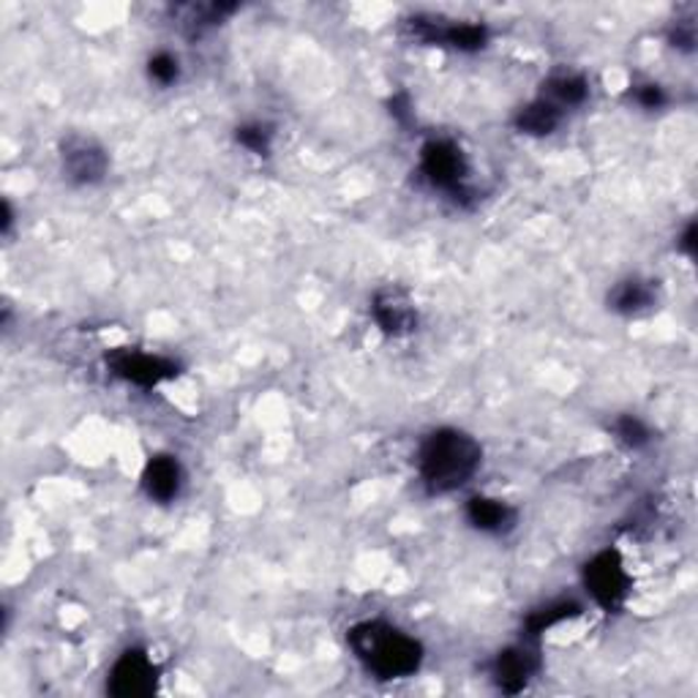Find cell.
<instances>
[{
	"label": "cell",
	"mask_w": 698,
	"mask_h": 698,
	"mask_svg": "<svg viewBox=\"0 0 698 698\" xmlns=\"http://www.w3.org/2000/svg\"><path fill=\"white\" fill-rule=\"evenodd\" d=\"M350 647L355 658L379 679L413 677L424 663V647L383 619L361 622L350 631Z\"/></svg>",
	"instance_id": "7a4b0ae2"
},
{
	"label": "cell",
	"mask_w": 698,
	"mask_h": 698,
	"mask_svg": "<svg viewBox=\"0 0 698 698\" xmlns=\"http://www.w3.org/2000/svg\"><path fill=\"white\" fill-rule=\"evenodd\" d=\"M636 102L642 104L644 110H660L666 104V93H663L660 85H638L636 87Z\"/></svg>",
	"instance_id": "ffe728a7"
},
{
	"label": "cell",
	"mask_w": 698,
	"mask_h": 698,
	"mask_svg": "<svg viewBox=\"0 0 698 698\" xmlns=\"http://www.w3.org/2000/svg\"><path fill=\"white\" fill-rule=\"evenodd\" d=\"M538 671H541V655L527 642L504 649L494 660V683L504 694H521Z\"/></svg>",
	"instance_id": "9c48e42d"
},
{
	"label": "cell",
	"mask_w": 698,
	"mask_h": 698,
	"mask_svg": "<svg viewBox=\"0 0 698 698\" xmlns=\"http://www.w3.org/2000/svg\"><path fill=\"white\" fill-rule=\"evenodd\" d=\"M63 173L69 175V180L77 186H93L98 180H104L110 167V158L104 154L102 145H96L93 139L85 137H69L63 143Z\"/></svg>",
	"instance_id": "ba28073f"
},
{
	"label": "cell",
	"mask_w": 698,
	"mask_h": 698,
	"mask_svg": "<svg viewBox=\"0 0 698 698\" xmlns=\"http://www.w3.org/2000/svg\"><path fill=\"white\" fill-rule=\"evenodd\" d=\"M590 96V82H586L582 74H571L562 72L554 74L549 82H545V96L551 104H556L560 110L565 107H579V104L586 102Z\"/></svg>",
	"instance_id": "9a60e30c"
},
{
	"label": "cell",
	"mask_w": 698,
	"mask_h": 698,
	"mask_svg": "<svg viewBox=\"0 0 698 698\" xmlns=\"http://www.w3.org/2000/svg\"><path fill=\"white\" fill-rule=\"evenodd\" d=\"M148 77L158 82V85H173L180 77V63L178 58L169 55V52H156L148 61Z\"/></svg>",
	"instance_id": "d6986e66"
},
{
	"label": "cell",
	"mask_w": 698,
	"mask_h": 698,
	"mask_svg": "<svg viewBox=\"0 0 698 698\" xmlns=\"http://www.w3.org/2000/svg\"><path fill=\"white\" fill-rule=\"evenodd\" d=\"M612 431H614V437H617L619 442L625 445V448H633V450L644 448V445L653 439L647 424H644V420H638L636 415H619V418L614 420Z\"/></svg>",
	"instance_id": "e0dca14e"
},
{
	"label": "cell",
	"mask_w": 698,
	"mask_h": 698,
	"mask_svg": "<svg viewBox=\"0 0 698 698\" xmlns=\"http://www.w3.org/2000/svg\"><path fill=\"white\" fill-rule=\"evenodd\" d=\"M562 110L551 104L549 98H538V102L527 104L519 115H515V128L530 137H549L560 128Z\"/></svg>",
	"instance_id": "5bb4252c"
},
{
	"label": "cell",
	"mask_w": 698,
	"mask_h": 698,
	"mask_svg": "<svg viewBox=\"0 0 698 698\" xmlns=\"http://www.w3.org/2000/svg\"><path fill=\"white\" fill-rule=\"evenodd\" d=\"M235 137H238V143L243 145L246 150H251V154H257V156L271 154L273 132H271V126H265V123H246V126L238 128Z\"/></svg>",
	"instance_id": "ac0fdd59"
},
{
	"label": "cell",
	"mask_w": 698,
	"mask_h": 698,
	"mask_svg": "<svg viewBox=\"0 0 698 698\" xmlns=\"http://www.w3.org/2000/svg\"><path fill=\"white\" fill-rule=\"evenodd\" d=\"M420 173L426 184L448 195H465L469 164L454 139H431L420 150Z\"/></svg>",
	"instance_id": "3957f363"
},
{
	"label": "cell",
	"mask_w": 698,
	"mask_h": 698,
	"mask_svg": "<svg viewBox=\"0 0 698 698\" xmlns=\"http://www.w3.org/2000/svg\"><path fill=\"white\" fill-rule=\"evenodd\" d=\"M671 41H674V46H679V50H694V44H696V28L690 25H679L677 22V28H674V33H671Z\"/></svg>",
	"instance_id": "44dd1931"
},
{
	"label": "cell",
	"mask_w": 698,
	"mask_h": 698,
	"mask_svg": "<svg viewBox=\"0 0 698 698\" xmlns=\"http://www.w3.org/2000/svg\"><path fill=\"white\" fill-rule=\"evenodd\" d=\"M158 668L143 649H126L110 671L107 690L115 698H145L156 690Z\"/></svg>",
	"instance_id": "5b68a950"
},
{
	"label": "cell",
	"mask_w": 698,
	"mask_h": 698,
	"mask_svg": "<svg viewBox=\"0 0 698 698\" xmlns=\"http://www.w3.org/2000/svg\"><path fill=\"white\" fill-rule=\"evenodd\" d=\"M655 303H658V290L653 287V281L644 279H625L608 292V306L625 316L642 314V311L653 309Z\"/></svg>",
	"instance_id": "4fadbf2b"
},
{
	"label": "cell",
	"mask_w": 698,
	"mask_h": 698,
	"mask_svg": "<svg viewBox=\"0 0 698 698\" xmlns=\"http://www.w3.org/2000/svg\"><path fill=\"white\" fill-rule=\"evenodd\" d=\"M579 614H582V606H579L576 601H556L551 603V606L541 608V612H532L530 619H527V642H532V638H538L541 633L551 631V627H556L560 622L579 617Z\"/></svg>",
	"instance_id": "2e32d148"
},
{
	"label": "cell",
	"mask_w": 698,
	"mask_h": 698,
	"mask_svg": "<svg viewBox=\"0 0 698 698\" xmlns=\"http://www.w3.org/2000/svg\"><path fill=\"white\" fill-rule=\"evenodd\" d=\"M117 377L128 379V383L139 385V388H154L164 379L178 377V363L167 361L162 355H148V352L137 350H117L107 357Z\"/></svg>",
	"instance_id": "52a82bcc"
},
{
	"label": "cell",
	"mask_w": 698,
	"mask_h": 698,
	"mask_svg": "<svg viewBox=\"0 0 698 698\" xmlns=\"http://www.w3.org/2000/svg\"><path fill=\"white\" fill-rule=\"evenodd\" d=\"M372 314L379 331L388 333V336H407L418 325V311H415L413 298L398 287H388V290H379L374 295Z\"/></svg>",
	"instance_id": "30bf717a"
},
{
	"label": "cell",
	"mask_w": 698,
	"mask_h": 698,
	"mask_svg": "<svg viewBox=\"0 0 698 698\" xmlns=\"http://www.w3.org/2000/svg\"><path fill=\"white\" fill-rule=\"evenodd\" d=\"M483 461L478 439L459 428H437L418 450V472L428 494L465 489Z\"/></svg>",
	"instance_id": "6da1fadb"
},
{
	"label": "cell",
	"mask_w": 698,
	"mask_h": 698,
	"mask_svg": "<svg viewBox=\"0 0 698 698\" xmlns=\"http://www.w3.org/2000/svg\"><path fill=\"white\" fill-rule=\"evenodd\" d=\"M413 33L426 44H445L454 46L459 52H478L489 44V28L478 25V22H454V25H442L439 20H428V17H415L409 22Z\"/></svg>",
	"instance_id": "8992f818"
},
{
	"label": "cell",
	"mask_w": 698,
	"mask_h": 698,
	"mask_svg": "<svg viewBox=\"0 0 698 698\" xmlns=\"http://www.w3.org/2000/svg\"><path fill=\"white\" fill-rule=\"evenodd\" d=\"M467 521L486 535H508L519 515L508 502L491 500V497H472L467 502Z\"/></svg>",
	"instance_id": "8fae6325"
},
{
	"label": "cell",
	"mask_w": 698,
	"mask_h": 698,
	"mask_svg": "<svg viewBox=\"0 0 698 698\" xmlns=\"http://www.w3.org/2000/svg\"><path fill=\"white\" fill-rule=\"evenodd\" d=\"M696 235H698L696 225H694V221H690V225L685 227V232L679 235V240H677V249L683 251V254H688L690 260H694V257H696V246H698L696 243Z\"/></svg>",
	"instance_id": "7402d4cb"
},
{
	"label": "cell",
	"mask_w": 698,
	"mask_h": 698,
	"mask_svg": "<svg viewBox=\"0 0 698 698\" xmlns=\"http://www.w3.org/2000/svg\"><path fill=\"white\" fill-rule=\"evenodd\" d=\"M184 483V469L173 456H154L143 472V489L150 500L173 502L180 494Z\"/></svg>",
	"instance_id": "7c38bea8"
},
{
	"label": "cell",
	"mask_w": 698,
	"mask_h": 698,
	"mask_svg": "<svg viewBox=\"0 0 698 698\" xmlns=\"http://www.w3.org/2000/svg\"><path fill=\"white\" fill-rule=\"evenodd\" d=\"M584 584L597 606L606 612H617L631 595V576H627L625 562L617 551H601L597 556H592L584 567Z\"/></svg>",
	"instance_id": "277c9868"
}]
</instances>
